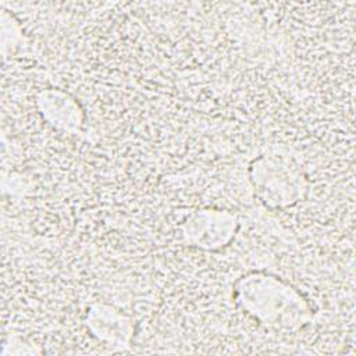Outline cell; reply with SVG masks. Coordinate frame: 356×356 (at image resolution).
Returning a JSON list of instances; mask_svg holds the SVG:
<instances>
[{
	"label": "cell",
	"instance_id": "6da1fadb",
	"mask_svg": "<svg viewBox=\"0 0 356 356\" xmlns=\"http://www.w3.org/2000/svg\"><path fill=\"white\" fill-rule=\"evenodd\" d=\"M234 307L257 327L295 334L316 316L314 302L289 280L270 268H248L231 284Z\"/></svg>",
	"mask_w": 356,
	"mask_h": 356
}]
</instances>
